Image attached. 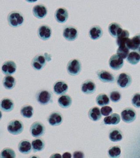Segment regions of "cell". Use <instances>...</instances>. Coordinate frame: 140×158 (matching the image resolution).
Wrapping results in <instances>:
<instances>
[{
  "label": "cell",
  "mask_w": 140,
  "mask_h": 158,
  "mask_svg": "<svg viewBox=\"0 0 140 158\" xmlns=\"http://www.w3.org/2000/svg\"><path fill=\"white\" fill-rule=\"evenodd\" d=\"M51 60V56L49 54H39L34 57L31 61V65L35 70L40 71L45 67L46 62Z\"/></svg>",
  "instance_id": "obj_1"
},
{
  "label": "cell",
  "mask_w": 140,
  "mask_h": 158,
  "mask_svg": "<svg viewBox=\"0 0 140 158\" xmlns=\"http://www.w3.org/2000/svg\"><path fill=\"white\" fill-rule=\"evenodd\" d=\"M7 20L10 27L16 28L22 25L23 24L24 18L21 12L13 11L10 12L8 15Z\"/></svg>",
  "instance_id": "obj_2"
},
{
  "label": "cell",
  "mask_w": 140,
  "mask_h": 158,
  "mask_svg": "<svg viewBox=\"0 0 140 158\" xmlns=\"http://www.w3.org/2000/svg\"><path fill=\"white\" fill-rule=\"evenodd\" d=\"M36 98L37 102L42 106H46L53 102L52 94L46 90H39L36 94Z\"/></svg>",
  "instance_id": "obj_3"
},
{
  "label": "cell",
  "mask_w": 140,
  "mask_h": 158,
  "mask_svg": "<svg viewBox=\"0 0 140 158\" xmlns=\"http://www.w3.org/2000/svg\"><path fill=\"white\" fill-rule=\"evenodd\" d=\"M82 70V64L78 59H72L67 63V70L70 75L75 76L78 75Z\"/></svg>",
  "instance_id": "obj_4"
},
{
  "label": "cell",
  "mask_w": 140,
  "mask_h": 158,
  "mask_svg": "<svg viewBox=\"0 0 140 158\" xmlns=\"http://www.w3.org/2000/svg\"><path fill=\"white\" fill-rule=\"evenodd\" d=\"M23 129L24 125L22 122L18 119H14L9 122L7 126L9 132L14 135L21 134Z\"/></svg>",
  "instance_id": "obj_5"
},
{
  "label": "cell",
  "mask_w": 140,
  "mask_h": 158,
  "mask_svg": "<svg viewBox=\"0 0 140 158\" xmlns=\"http://www.w3.org/2000/svg\"><path fill=\"white\" fill-rule=\"evenodd\" d=\"M45 127L44 125L39 122L34 123L30 128V133L31 135L34 138H38L44 135Z\"/></svg>",
  "instance_id": "obj_6"
},
{
  "label": "cell",
  "mask_w": 140,
  "mask_h": 158,
  "mask_svg": "<svg viewBox=\"0 0 140 158\" xmlns=\"http://www.w3.org/2000/svg\"><path fill=\"white\" fill-rule=\"evenodd\" d=\"M78 31L74 26H65L63 30V37L68 41H74L78 37Z\"/></svg>",
  "instance_id": "obj_7"
},
{
  "label": "cell",
  "mask_w": 140,
  "mask_h": 158,
  "mask_svg": "<svg viewBox=\"0 0 140 158\" xmlns=\"http://www.w3.org/2000/svg\"><path fill=\"white\" fill-rule=\"evenodd\" d=\"M52 31L50 27L47 25L43 24L39 26L37 31V34L40 39L47 40L51 37Z\"/></svg>",
  "instance_id": "obj_8"
},
{
  "label": "cell",
  "mask_w": 140,
  "mask_h": 158,
  "mask_svg": "<svg viewBox=\"0 0 140 158\" xmlns=\"http://www.w3.org/2000/svg\"><path fill=\"white\" fill-rule=\"evenodd\" d=\"M17 69V65L14 61L11 60L6 61L2 65V72L6 76H11L15 73Z\"/></svg>",
  "instance_id": "obj_9"
},
{
  "label": "cell",
  "mask_w": 140,
  "mask_h": 158,
  "mask_svg": "<svg viewBox=\"0 0 140 158\" xmlns=\"http://www.w3.org/2000/svg\"><path fill=\"white\" fill-rule=\"evenodd\" d=\"M68 86L66 82L63 81L56 82L53 85L54 93L57 95H63L67 92Z\"/></svg>",
  "instance_id": "obj_10"
},
{
  "label": "cell",
  "mask_w": 140,
  "mask_h": 158,
  "mask_svg": "<svg viewBox=\"0 0 140 158\" xmlns=\"http://www.w3.org/2000/svg\"><path fill=\"white\" fill-rule=\"evenodd\" d=\"M47 9L46 6L42 4H38L34 6L33 13L34 16L39 19H42L46 16Z\"/></svg>",
  "instance_id": "obj_11"
},
{
  "label": "cell",
  "mask_w": 140,
  "mask_h": 158,
  "mask_svg": "<svg viewBox=\"0 0 140 158\" xmlns=\"http://www.w3.org/2000/svg\"><path fill=\"white\" fill-rule=\"evenodd\" d=\"M47 121L49 124L52 126H58L62 124L63 122V116L60 112H53L48 117Z\"/></svg>",
  "instance_id": "obj_12"
},
{
  "label": "cell",
  "mask_w": 140,
  "mask_h": 158,
  "mask_svg": "<svg viewBox=\"0 0 140 158\" xmlns=\"http://www.w3.org/2000/svg\"><path fill=\"white\" fill-rule=\"evenodd\" d=\"M109 64L110 68H111L113 70H119L123 67V59L118 56L117 54H115L110 58Z\"/></svg>",
  "instance_id": "obj_13"
},
{
  "label": "cell",
  "mask_w": 140,
  "mask_h": 158,
  "mask_svg": "<svg viewBox=\"0 0 140 158\" xmlns=\"http://www.w3.org/2000/svg\"><path fill=\"white\" fill-rule=\"evenodd\" d=\"M54 17L58 23H64L66 22L69 17L68 11L65 8H59L55 12Z\"/></svg>",
  "instance_id": "obj_14"
},
{
  "label": "cell",
  "mask_w": 140,
  "mask_h": 158,
  "mask_svg": "<svg viewBox=\"0 0 140 158\" xmlns=\"http://www.w3.org/2000/svg\"><path fill=\"white\" fill-rule=\"evenodd\" d=\"M136 114L134 110L130 108L125 109L121 113L122 120L127 123L132 122L136 118Z\"/></svg>",
  "instance_id": "obj_15"
},
{
  "label": "cell",
  "mask_w": 140,
  "mask_h": 158,
  "mask_svg": "<svg viewBox=\"0 0 140 158\" xmlns=\"http://www.w3.org/2000/svg\"><path fill=\"white\" fill-rule=\"evenodd\" d=\"M132 79L128 74L122 73L119 75L117 80L118 86L121 88H126L131 84Z\"/></svg>",
  "instance_id": "obj_16"
},
{
  "label": "cell",
  "mask_w": 140,
  "mask_h": 158,
  "mask_svg": "<svg viewBox=\"0 0 140 158\" xmlns=\"http://www.w3.org/2000/svg\"><path fill=\"white\" fill-rule=\"evenodd\" d=\"M96 74L98 78L101 81L105 83H112L115 81L114 76L108 71L104 70H98Z\"/></svg>",
  "instance_id": "obj_17"
},
{
  "label": "cell",
  "mask_w": 140,
  "mask_h": 158,
  "mask_svg": "<svg viewBox=\"0 0 140 158\" xmlns=\"http://www.w3.org/2000/svg\"><path fill=\"white\" fill-rule=\"evenodd\" d=\"M96 89L95 83L91 80H87L82 84L81 90L85 94H91L95 92Z\"/></svg>",
  "instance_id": "obj_18"
},
{
  "label": "cell",
  "mask_w": 140,
  "mask_h": 158,
  "mask_svg": "<svg viewBox=\"0 0 140 158\" xmlns=\"http://www.w3.org/2000/svg\"><path fill=\"white\" fill-rule=\"evenodd\" d=\"M14 102L11 99L6 98H3L1 101V109L5 112H10L14 109Z\"/></svg>",
  "instance_id": "obj_19"
},
{
  "label": "cell",
  "mask_w": 140,
  "mask_h": 158,
  "mask_svg": "<svg viewBox=\"0 0 140 158\" xmlns=\"http://www.w3.org/2000/svg\"><path fill=\"white\" fill-rule=\"evenodd\" d=\"M58 102L59 106L63 109L70 107L72 103V99L71 97L67 94H64L58 98Z\"/></svg>",
  "instance_id": "obj_20"
},
{
  "label": "cell",
  "mask_w": 140,
  "mask_h": 158,
  "mask_svg": "<svg viewBox=\"0 0 140 158\" xmlns=\"http://www.w3.org/2000/svg\"><path fill=\"white\" fill-rule=\"evenodd\" d=\"M89 34L91 39L96 40L101 38L103 34V31L99 26H93L90 28Z\"/></svg>",
  "instance_id": "obj_21"
},
{
  "label": "cell",
  "mask_w": 140,
  "mask_h": 158,
  "mask_svg": "<svg viewBox=\"0 0 140 158\" xmlns=\"http://www.w3.org/2000/svg\"><path fill=\"white\" fill-rule=\"evenodd\" d=\"M19 152L23 154H28L31 152L32 149V144L29 140H23L19 142L18 145Z\"/></svg>",
  "instance_id": "obj_22"
},
{
  "label": "cell",
  "mask_w": 140,
  "mask_h": 158,
  "mask_svg": "<svg viewBox=\"0 0 140 158\" xmlns=\"http://www.w3.org/2000/svg\"><path fill=\"white\" fill-rule=\"evenodd\" d=\"M123 31L122 27L118 23H113L109 26L108 31L110 34L115 38H117Z\"/></svg>",
  "instance_id": "obj_23"
},
{
  "label": "cell",
  "mask_w": 140,
  "mask_h": 158,
  "mask_svg": "<svg viewBox=\"0 0 140 158\" xmlns=\"http://www.w3.org/2000/svg\"><path fill=\"white\" fill-rule=\"evenodd\" d=\"M3 85L7 90L13 89L16 85V80L11 76H6L3 80Z\"/></svg>",
  "instance_id": "obj_24"
},
{
  "label": "cell",
  "mask_w": 140,
  "mask_h": 158,
  "mask_svg": "<svg viewBox=\"0 0 140 158\" xmlns=\"http://www.w3.org/2000/svg\"><path fill=\"white\" fill-rule=\"evenodd\" d=\"M32 149L34 152H41L44 149L45 142L40 138L34 139L32 142Z\"/></svg>",
  "instance_id": "obj_25"
},
{
  "label": "cell",
  "mask_w": 140,
  "mask_h": 158,
  "mask_svg": "<svg viewBox=\"0 0 140 158\" xmlns=\"http://www.w3.org/2000/svg\"><path fill=\"white\" fill-rule=\"evenodd\" d=\"M20 114L24 118H31L34 115V108L30 105L24 106L21 109Z\"/></svg>",
  "instance_id": "obj_26"
},
{
  "label": "cell",
  "mask_w": 140,
  "mask_h": 158,
  "mask_svg": "<svg viewBox=\"0 0 140 158\" xmlns=\"http://www.w3.org/2000/svg\"><path fill=\"white\" fill-rule=\"evenodd\" d=\"M121 117L119 114L114 113L111 116H106L104 119V123L107 125H116L120 123Z\"/></svg>",
  "instance_id": "obj_27"
},
{
  "label": "cell",
  "mask_w": 140,
  "mask_h": 158,
  "mask_svg": "<svg viewBox=\"0 0 140 158\" xmlns=\"http://www.w3.org/2000/svg\"><path fill=\"white\" fill-rule=\"evenodd\" d=\"M101 111L97 107L90 109L89 112V118L94 121H97L101 118Z\"/></svg>",
  "instance_id": "obj_28"
},
{
  "label": "cell",
  "mask_w": 140,
  "mask_h": 158,
  "mask_svg": "<svg viewBox=\"0 0 140 158\" xmlns=\"http://www.w3.org/2000/svg\"><path fill=\"white\" fill-rule=\"evenodd\" d=\"M129 33L126 30H123L121 34L117 38L116 42L118 47L126 45V41L129 39Z\"/></svg>",
  "instance_id": "obj_29"
},
{
  "label": "cell",
  "mask_w": 140,
  "mask_h": 158,
  "mask_svg": "<svg viewBox=\"0 0 140 158\" xmlns=\"http://www.w3.org/2000/svg\"><path fill=\"white\" fill-rule=\"evenodd\" d=\"M126 61L132 65H136L140 61V54L136 52H131L127 56Z\"/></svg>",
  "instance_id": "obj_30"
},
{
  "label": "cell",
  "mask_w": 140,
  "mask_h": 158,
  "mask_svg": "<svg viewBox=\"0 0 140 158\" xmlns=\"http://www.w3.org/2000/svg\"><path fill=\"white\" fill-rule=\"evenodd\" d=\"M96 102L98 106H102L109 104L110 99L106 94H101L96 97Z\"/></svg>",
  "instance_id": "obj_31"
},
{
  "label": "cell",
  "mask_w": 140,
  "mask_h": 158,
  "mask_svg": "<svg viewBox=\"0 0 140 158\" xmlns=\"http://www.w3.org/2000/svg\"><path fill=\"white\" fill-rule=\"evenodd\" d=\"M1 158H15L16 154L11 148H6L2 150L1 153Z\"/></svg>",
  "instance_id": "obj_32"
},
{
  "label": "cell",
  "mask_w": 140,
  "mask_h": 158,
  "mask_svg": "<svg viewBox=\"0 0 140 158\" xmlns=\"http://www.w3.org/2000/svg\"><path fill=\"white\" fill-rule=\"evenodd\" d=\"M110 140L114 142L121 141L123 138V136L120 131L118 130H113L110 133Z\"/></svg>",
  "instance_id": "obj_33"
},
{
  "label": "cell",
  "mask_w": 140,
  "mask_h": 158,
  "mask_svg": "<svg viewBox=\"0 0 140 158\" xmlns=\"http://www.w3.org/2000/svg\"><path fill=\"white\" fill-rule=\"evenodd\" d=\"M129 49L126 47V45L119 46L117 50V55L122 59H126L129 54Z\"/></svg>",
  "instance_id": "obj_34"
},
{
  "label": "cell",
  "mask_w": 140,
  "mask_h": 158,
  "mask_svg": "<svg viewBox=\"0 0 140 158\" xmlns=\"http://www.w3.org/2000/svg\"><path fill=\"white\" fill-rule=\"evenodd\" d=\"M108 154L111 158H118L121 155V149L118 146L111 148L108 151Z\"/></svg>",
  "instance_id": "obj_35"
},
{
  "label": "cell",
  "mask_w": 140,
  "mask_h": 158,
  "mask_svg": "<svg viewBox=\"0 0 140 158\" xmlns=\"http://www.w3.org/2000/svg\"><path fill=\"white\" fill-rule=\"evenodd\" d=\"M121 95L118 91H113L110 94V98L112 102H117L121 100Z\"/></svg>",
  "instance_id": "obj_36"
},
{
  "label": "cell",
  "mask_w": 140,
  "mask_h": 158,
  "mask_svg": "<svg viewBox=\"0 0 140 158\" xmlns=\"http://www.w3.org/2000/svg\"><path fill=\"white\" fill-rule=\"evenodd\" d=\"M132 104L137 108H140V94H135L132 99Z\"/></svg>",
  "instance_id": "obj_37"
},
{
  "label": "cell",
  "mask_w": 140,
  "mask_h": 158,
  "mask_svg": "<svg viewBox=\"0 0 140 158\" xmlns=\"http://www.w3.org/2000/svg\"><path fill=\"white\" fill-rule=\"evenodd\" d=\"M126 45L129 49L131 50H136L139 48V47L136 45L132 39L129 38L126 41Z\"/></svg>",
  "instance_id": "obj_38"
},
{
  "label": "cell",
  "mask_w": 140,
  "mask_h": 158,
  "mask_svg": "<svg viewBox=\"0 0 140 158\" xmlns=\"http://www.w3.org/2000/svg\"><path fill=\"white\" fill-rule=\"evenodd\" d=\"M113 112V109L110 107L108 106H105L102 107L101 109L102 115L103 116H108L110 114Z\"/></svg>",
  "instance_id": "obj_39"
},
{
  "label": "cell",
  "mask_w": 140,
  "mask_h": 158,
  "mask_svg": "<svg viewBox=\"0 0 140 158\" xmlns=\"http://www.w3.org/2000/svg\"><path fill=\"white\" fill-rule=\"evenodd\" d=\"M73 158H85V154L82 151H76L73 153Z\"/></svg>",
  "instance_id": "obj_40"
},
{
  "label": "cell",
  "mask_w": 140,
  "mask_h": 158,
  "mask_svg": "<svg viewBox=\"0 0 140 158\" xmlns=\"http://www.w3.org/2000/svg\"><path fill=\"white\" fill-rule=\"evenodd\" d=\"M135 44L136 45H137L139 47L140 46V34H137L134 37L132 38Z\"/></svg>",
  "instance_id": "obj_41"
},
{
  "label": "cell",
  "mask_w": 140,
  "mask_h": 158,
  "mask_svg": "<svg viewBox=\"0 0 140 158\" xmlns=\"http://www.w3.org/2000/svg\"><path fill=\"white\" fill-rule=\"evenodd\" d=\"M62 158H72V155L71 154L70 152H66L64 153L62 156Z\"/></svg>",
  "instance_id": "obj_42"
},
{
  "label": "cell",
  "mask_w": 140,
  "mask_h": 158,
  "mask_svg": "<svg viewBox=\"0 0 140 158\" xmlns=\"http://www.w3.org/2000/svg\"><path fill=\"white\" fill-rule=\"evenodd\" d=\"M50 158H62V156L58 153H56L52 155Z\"/></svg>",
  "instance_id": "obj_43"
},
{
  "label": "cell",
  "mask_w": 140,
  "mask_h": 158,
  "mask_svg": "<svg viewBox=\"0 0 140 158\" xmlns=\"http://www.w3.org/2000/svg\"><path fill=\"white\" fill-rule=\"evenodd\" d=\"M29 158H40L39 157V156H31Z\"/></svg>",
  "instance_id": "obj_44"
},
{
  "label": "cell",
  "mask_w": 140,
  "mask_h": 158,
  "mask_svg": "<svg viewBox=\"0 0 140 158\" xmlns=\"http://www.w3.org/2000/svg\"><path fill=\"white\" fill-rule=\"evenodd\" d=\"M138 52H139L140 56V47L139 48H138Z\"/></svg>",
  "instance_id": "obj_45"
}]
</instances>
